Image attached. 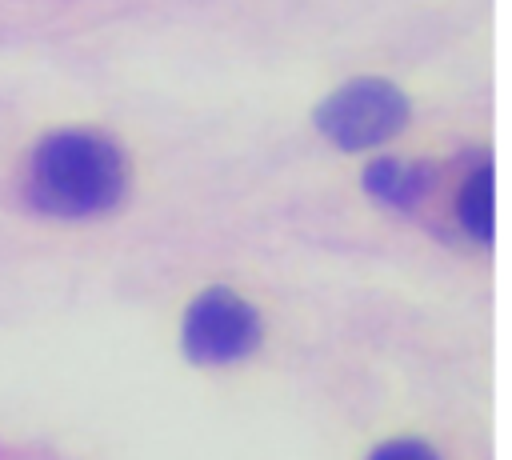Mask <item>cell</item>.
I'll list each match as a JSON object with an SVG mask.
<instances>
[{
  "instance_id": "2",
  "label": "cell",
  "mask_w": 512,
  "mask_h": 460,
  "mask_svg": "<svg viewBox=\"0 0 512 460\" xmlns=\"http://www.w3.org/2000/svg\"><path fill=\"white\" fill-rule=\"evenodd\" d=\"M408 96L380 76H360L340 84L320 108L316 128L340 148V152H368L388 144L408 124Z\"/></svg>"
},
{
  "instance_id": "5",
  "label": "cell",
  "mask_w": 512,
  "mask_h": 460,
  "mask_svg": "<svg viewBox=\"0 0 512 460\" xmlns=\"http://www.w3.org/2000/svg\"><path fill=\"white\" fill-rule=\"evenodd\" d=\"M456 216H460V224H464V232L472 236V240H480V244H492V236H496V188H492V164H484V168H476L468 180H464V188H460V200H456Z\"/></svg>"
},
{
  "instance_id": "1",
  "label": "cell",
  "mask_w": 512,
  "mask_h": 460,
  "mask_svg": "<svg viewBox=\"0 0 512 460\" xmlns=\"http://www.w3.org/2000/svg\"><path fill=\"white\" fill-rule=\"evenodd\" d=\"M128 188L124 152L100 132H56L32 152L28 196L40 212L84 220L120 204Z\"/></svg>"
},
{
  "instance_id": "4",
  "label": "cell",
  "mask_w": 512,
  "mask_h": 460,
  "mask_svg": "<svg viewBox=\"0 0 512 460\" xmlns=\"http://www.w3.org/2000/svg\"><path fill=\"white\" fill-rule=\"evenodd\" d=\"M364 188L380 204L412 208L432 188V168L428 164H412V160H396V156H380V160H372L364 168Z\"/></svg>"
},
{
  "instance_id": "3",
  "label": "cell",
  "mask_w": 512,
  "mask_h": 460,
  "mask_svg": "<svg viewBox=\"0 0 512 460\" xmlns=\"http://www.w3.org/2000/svg\"><path fill=\"white\" fill-rule=\"evenodd\" d=\"M260 336V312L232 288H208L184 312V356L192 364L244 360L248 352H256Z\"/></svg>"
},
{
  "instance_id": "6",
  "label": "cell",
  "mask_w": 512,
  "mask_h": 460,
  "mask_svg": "<svg viewBox=\"0 0 512 460\" xmlns=\"http://www.w3.org/2000/svg\"><path fill=\"white\" fill-rule=\"evenodd\" d=\"M368 460H440L424 440H388Z\"/></svg>"
}]
</instances>
